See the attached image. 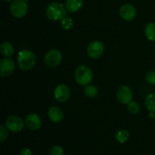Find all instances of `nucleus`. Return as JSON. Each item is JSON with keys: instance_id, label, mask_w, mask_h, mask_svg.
<instances>
[{"instance_id": "16", "label": "nucleus", "mask_w": 155, "mask_h": 155, "mask_svg": "<svg viewBox=\"0 0 155 155\" xmlns=\"http://www.w3.org/2000/svg\"><path fill=\"white\" fill-rule=\"evenodd\" d=\"M145 35L148 40L155 42V23L150 22L145 25Z\"/></svg>"}, {"instance_id": "14", "label": "nucleus", "mask_w": 155, "mask_h": 155, "mask_svg": "<svg viewBox=\"0 0 155 155\" xmlns=\"http://www.w3.org/2000/svg\"><path fill=\"white\" fill-rule=\"evenodd\" d=\"M83 0H66L65 7L71 13H76L82 8Z\"/></svg>"}, {"instance_id": "21", "label": "nucleus", "mask_w": 155, "mask_h": 155, "mask_svg": "<svg viewBox=\"0 0 155 155\" xmlns=\"http://www.w3.org/2000/svg\"><path fill=\"white\" fill-rule=\"evenodd\" d=\"M127 110L131 114H136L140 110V106H139V104L136 101H132L131 102H130L127 104Z\"/></svg>"}, {"instance_id": "9", "label": "nucleus", "mask_w": 155, "mask_h": 155, "mask_svg": "<svg viewBox=\"0 0 155 155\" xmlns=\"http://www.w3.org/2000/svg\"><path fill=\"white\" fill-rule=\"evenodd\" d=\"M71 91L67 85L59 84L55 87L54 90V97L57 101L60 103H64L70 98Z\"/></svg>"}, {"instance_id": "19", "label": "nucleus", "mask_w": 155, "mask_h": 155, "mask_svg": "<svg viewBox=\"0 0 155 155\" xmlns=\"http://www.w3.org/2000/svg\"><path fill=\"white\" fill-rule=\"evenodd\" d=\"M83 92H84L85 95L88 98H95L97 96L98 93V87L94 85H87V86H85L84 89H83Z\"/></svg>"}, {"instance_id": "10", "label": "nucleus", "mask_w": 155, "mask_h": 155, "mask_svg": "<svg viewBox=\"0 0 155 155\" xmlns=\"http://www.w3.org/2000/svg\"><path fill=\"white\" fill-rule=\"evenodd\" d=\"M15 70V64L10 58H5L0 61V76L7 77L12 75Z\"/></svg>"}, {"instance_id": "24", "label": "nucleus", "mask_w": 155, "mask_h": 155, "mask_svg": "<svg viewBox=\"0 0 155 155\" xmlns=\"http://www.w3.org/2000/svg\"><path fill=\"white\" fill-rule=\"evenodd\" d=\"M145 79L149 84L155 85V71H148L145 76Z\"/></svg>"}, {"instance_id": "15", "label": "nucleus", "mask_w": 155, "mask_h": 155, "mask_svg": "<svg viewBox=\"0 0 155 155\" xmlns=\"http://www.w3.org/2000/svg\"><path fill=\"white\" fill-rule=\"evenodd\" d=\"M0 51L2 54L5 58H11L15 53L14 46L11 42H4L0 46Z\"/></svg>"}, {"instance_id": "2", "label": "nucleus", "mask_w": 155, "mask_h": 155, "mask_svg": "<svg viewBox=\"0 0 155 155\" xmlns=\"http://www.w3.org/2000/svg\"><path fill=\"white\" fill-rule=\"evenodd\" d=\"M67 8L62 3L51 2L47 5L45 9V15L48 19L53 21H61L64 17L67 16Z\"/></svg>"}, {"instance_id": "13", "label": "nucleus", "mask_w": 155, "mask_h": 155, "mask_svg": "<svg viewBox=\"0 0 155 155\" xmlns=\"http://www.w3.org/2000/svg\"><path fill=\"white\" fill-rule=\"evenodd\" d=\"M48 116L50 120L53 123H60L64 120L63 110L58 106H52L48 110Z\"/></svg>"}, {"instance_id": "11", "label": "nucleus", "mask_w": 155, "mask_h": 155, "mask_svg": "<svg viewBox=\"0 0 155 155\" xmlns=\"http://www.w3.org/2000/svg\"><path fill=\"white\" fill-rule=\"evenodd\" d=\"M120 16L126 21H132L136 17V9L133 5L124 4L120 6L119 10Z\"/></svg>"}, {"instance_id": "25", "label": "nucleus", "mask_w": 155, "mask_h": 155, "mask_svg": "<svg viewBox=\"0 0 155 155\" xmlns=\"http://www.w3.org/2000/svg\"><path fill=\"white\" fill-rule=\"evenodd\" d=\"M20 155H32V151L30 148H24L21 149Z\"/></svg>"}, {"instance_id": "23", "label": "nucleus", "mask_w": 155, "mask_h": 155, "mask_svg": "<svg viewBox=\"0 0 155 155\" xmlns=\"http://www.w3.org/2000/svg\"><path fill=\"white\" fill-rule=\"evenodd\" d=\"M64 151L60 145H54L49 151V155H64Z\"/></svg>"}, {"instance_id": "20", "label": "nucleus", "mask_w": 155, "mask_h": 155, "mask_svg": "<svg viewBox=\"0 0 155 155\" xmlns=\"http://www.w3.org/2000/svg\"><path fill=\"white\" fill-rule=\"evenodd\" d=\"M61 26L65 30H69L74 26V21L72 18L66 16L61 21Z\"/></svg>"}, {"instance_id": "17", "label": "nucleus", "mask_w": 155, "mask_h": 155, "mask_svg": "<svg viewBox=\"0 0 155 155\" xmlns=\"http://www.w3.org/2000/svg\"><path fill=\"white\" fill-rule=\"evenodd\" d=\"M130 133L127 130H119L115 133V139L119 143L124 144L130 139Z\"/></svg>"}, {"instance_id": "3", "label": "nucleus", "mask_w": 155, "mask_h": 155, "mask_svg": "<svg viewBox=\"0 0 155 155\" xmlns=\"http://www.w3.org/2000/svg\"><path fill=\"white\" fill-rule=\"evenodd\" d=\"M75 80L80 86H86L92 82L93 78L92 71L89 67L86 65H80L77 67L74 73Z\"/></svg>"}, {"instance_id": "26", "label": "nucleus", "mask_w": 155, "mask_h": 155, "mask_svg": "<svg viewBox=\"0 0 155 155\" xmlns=\"http://www.w3.org/2000/svg\"><path fill=\"white\" fill-rule=\"evenodd\" d=\"M3 1H5V2H12V1H14V0H3Z\"/></svg>"}, {"instance_id": "7", "label": "nucleus", "mask_w": 155, "mask_h": 155, "mask_svg": "<svg viewBox=\"0 0 155 155\" xmlns=\"http://www.w3.org/2000/svg\"><path fill=\"white\" fill-rule=\"evenodd\" d=\"M104 52V45L101 41L91 42L87 47V54L92 59H98Z\"/></svg>"}, {"instance_id": "12", "label": "nucleus", "mask_w": 155, "mask_h": 155, "mask_svg": "<svg viewBox=\"0 0 155 155\" xmlns=\"http://www.w3.org/2000/svg\"><path fill=\"white\" fill-rule=\"evenodd\" d=\"M26 127L32 131L39 130L42 127V120L40 117L35 113L29 114L25 118Z\"/></svg>"}, {"instance_id": "1", "label": "nucleus", "mask_w": 155, "mask_h": 155, "mask_svg": "<svg viewBox=\"0 0 155 155\" xmlns=\"http://www.w3.org/2000/svg\"><path fill=\"white\" fill-rule=\"evenodd\" d=\"M18 64L21 70L27 71L31 70L36 63V57L34 53L29 49H23L18 52Z\"/></svg>"}, {"instance_id": "4", "label": "nucleus", "mask_w": 155, "mask_h": 155, "mask_svg": "<svg viewBox=\"0 0 155 155\" xmlns=\"http://www.w3.org/2000/svg\"><path fill=\"white\" fill-rule=\"evenodd\" d=\"M11 14L15 18H24L28 12V5L25 0H14L10 5Z\"/></svg>"}, {"instance_id": "22", "label": "nucleus", "mask_w": 155, "mask_h": 155, "mask_svg": "<svg viewBox=\"0 0 155 155\" xmlns=\"http://www.w3.org/2000/svg\"><path fill=\"white\" fill-rule=\"evenodd\" d=\"M8 131L7 127L4 125L0 126V142H4L8 136Z\"/></svg>"}, {"instance_id": "8", "label": "nucleus", "mask_w": 155, "mask_h": 155, "mask_svg": "<svg viewBox=\"0 0 155 155\" xmlns=\"http://www.w3.org/2000/svg\"><path fill=\"white\" fill-rule=\"evenodd\" d=\"M116 98L119 103L122 104H128L133 101V93L131 88L128 86H121L118 88L116 93Z\"/></svg>"}, {"instance_id": "5", "label": "nucleus", "mask_w": 155, "mask_h": 155, "mask_svg": "<svg viewBox=\"0 0 155 155\" xmlns=\"http://www.w3.org/2000/svg\"><path fill=\"white\" fill-rule=\"evenodd\" d=\"M5 126L8 130L12 133H20L24 129L26 126L25 121L17 115H12L6 119Z\"/></svg>"}, {"instance_id": "6", "label": "nucleus", "mask_w": 155, "mask_h": 155, "mask_svg": "<svg viewBox=\"0 0 155 155\" xmlns=\"http://www.w3.org/2000/svg\"><path fill=\"white\" fill-rule=\"evenodd\" d=\"M62 54L59 50L51 49L45 54L44 61L48 68H55L62 61Z\"/></svg>"}, {"instance_id": "18", "label": "nucleus", "mask_w": 155, "mask_h": 155, "mask_svg": "<svg viewBox=\"0 0 155 155\" xmlns=\"http://www.w3.org/2000/svg\"><path fill=\"white\" fill-rule=\"evenodd\" d=\"M145 104L150 112L155 113V93H150L146 96Z\"/></svg>"}, {"instance_id": "27", "label": "nucleus", "mask_w": 155, "mask_h": 155, "mask_svg": "<svg viewBox=\"0 0 155 155\" xmlns=\"http://www.w3.org/2000/svg\"><path fill=\"white\" fill-rule=\"evenodd\" d=\"M154 54H155V50H154Z\"/></svg>"}]
</instances>
